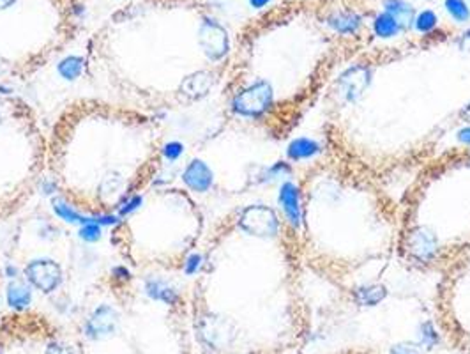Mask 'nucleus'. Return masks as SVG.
<instances>
[{"label":"nucleus","instance_id":"f257e3e1","mask_svg":"<svg viewBox=\"0 0 470 354\" xmlns=\"http://www.w3.org/2000/svg\"><path fill=\"white\" fill-rule=\"evenodd\" d=\"M299 223L293 225L304 266L341 289L376 277L396 253L398 202L371 168L338 147L299 181Z\"/></svg>","mask_w":470,"mask_h":354},{"label":"nucleus","instance_id":"f03ea898","mask_svg":"<svg viewBox=\"0 0 470 354\" xmlns=\"http://www.w3.org/2000/svg\"><path fill=\"white\" fill-rule=\"evenodd\" d=\"M470 252V146L421 167L398 202L396 257L423 273H442Z\"/></svg>","mask_w":470,"mask_h":354},{"label":"nucleus","instance_id":"7ed1b4c3","mask_svg":"<svg viewBox=\"0 0 470 354\" xmlns=\"http://www.w3.org/2000/svg\"><path fill=\"white\" fill-rule=\"evenodd\" d=\"M435 317L452 350L470 354V252L438 273Z\"/></svg>","mask_w":470,"mask_h":354},{"label":"nucleus","instance_id":"20e7f679","mask_svg":"<svg viewBox=\"0 0 470 354\" xmlns=\"http://www.w3.org/2000/svg\"><path fill=\"white\" fill-rule=\"evenodd\" d=\"M113 324H115V319H113L112 312L110 310H99L94 317L91 319L87 326L89 335L94 336V339H101V336L110 335L113 331Z\"/></svg>","mask_w":470,"mask_h":354},{"label":"nucleus","instance_id":"39448f33","mask_svg":"<svg viewBox=\"0 0 470 354\" xmlns=\"http://www.w3.org/2000/svg\"><path fill=\"white\" fill-rule=\"evenodd\" d=\"M386 8H387V11L393 13V15H395L402 23L410 22L414 16L412 8H410L409 4H405L403 0H387Z\"/></svg>","mask_w":470,"mask_h":354},{"label":"nucleus","instance_id":"423d86ee","mask_svg":"<svg viewBox=\"0 0 470 354\" xmlns=\"http://www.w3.org/2000/svg\"><path fill=\"white\" fill-rule=\"evenodd\" d=\"M445 6H447L449 13H451L458 22H465V20L470 16L469 8H466V4L463 0H445Z\"/></svg>","mask_w":470,"mask_h":354},{"label":"nucleus","instance_id":"0eeeda50","mask_svg":"<svg viewBox=\"0 0 470 354\" xmlns=\"http://www.w3.org/2000/svg\"><path fill=\"white\" fill-rule=\"evenodd\" d=\"M9 303H11V307L23 308L29 303V292H27L25 289H11V292H9Z\"/></svg>","mask_w":470,"mask_h":354},{"label":"nucleus","instance_id":"6e6552de","mask_svg":"<svg viewBox=\"0 0 470 354\" xmlns=\"http://www.w3.org/2000/svg\"><path fill=\"white\" fill-rule=\"evenodd\" d=\"M435 22H437V18H435V15L431 11H424L423 15L419 16V20H417V27H419L421 30H431L433 29Z\"/></svg>","mask_w":470,"mask_h":354},{"label":"nucleus","instance_id":"1a4fd4ad","mask_svg":"<svg viewBox=\"0 0 470 354\" xmlns=\"http://www.w3.org/2000/svg\"><path fill=\"white\" fill-rule=\"evenodd\" d=\"M82 234H84V238L96 239L99 236V229H98V225H87Z\"/></svg>","mask_w":470,"mask_h":354},{"label":"nucleus","instance_id":"9d476101","mask_svg":"<svg viewBox=\"0 0 470 354\" xmlns=\"http://www.w3.org/2000/svg\"><path fill=\"white\" fill-rule=\"evenodd\" d=\"M46 354H72V353H71V349H68V347L57 346V343H53V346L48 347Z\"/></svg>","mask_w":470,"mask_h":354},{"label":"nucleus","instance_id":"9b49d317","mask_svg":"<svg viewBox=\"0 0 470 354\" xmlns=\"http://www.w3.org/2000/svg\"><path fill=\"white\" fill-rule=\"evenodd\" d=\"M334 354H376V353H373V350H368V349H345V350H340V353H334Z\"/></svg>","mask_w":470,"mask_h":354},{"label":"nucleus","instance_id":"f8f14e48","mask_svg":"<svg viewBox=\"0 0 470 354\" xmlns=\"http://www.w3.org/2000/svg\"><path fill=\"white\" fill-rule=\"evenodd\" d=\"M269 0H251V4L255 6V8H262V6L267 4Z\"/></svg>","mask_w":470,"mask_h":354}]
</instances>
